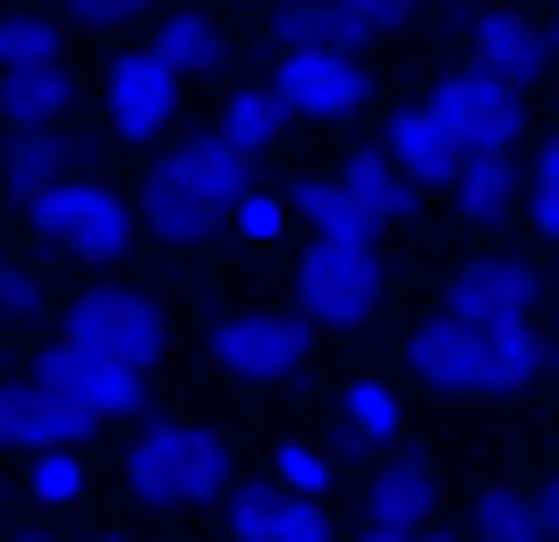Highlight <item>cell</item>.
I'll return each instance as SVG.
<instances>
[{
	"instance_id": "cell-32",
	"label": "cell",
	"mask_w": 559,
	"mask_h": 542,
	"mask_svg": "<svg viewBox=\"0 0 559 542\" xmlns=\"http://www.w3.org/2000/svg\"><path fill=\"white\" fill-rule=\"evenodd\" d=\"M229 229H238L246 246H272V237L288 229V196H280V187H246V196L229 203Z\"/></svg>"
},
{
	"instance_id": "cell-17",
	"label": "cell",
	"mask_w": 559,
	"mask_h": 542,
	"mask_svg": "<svg viewBox=\"0 0 559 542\" xmlns=\"http://www.w3.org/2000/svg\"><path fill=\"white\" fill-rule=\"evenodd\" d=\"M144 51H153V60H162L178 85H187V76L229 68V34L212 26L204 9H170V17H153V43H144Z\"/></svg>"
},
{
	"instance_id": "cell-30",
	"label": "cell",
	"mask_w": 559,
	"mask_h": 542,
	"mask_svg": "<svg viewBox=\"0 0 559 542\" xmlns=\"http://www.w3.org/2000/svg\"><path fill=\"white\" fill-rule=\"evenodd\" d=\"M314 43H340L331 9H322V0H280L272 9V51H314Z\"/></svg>"
},
{
	"instance_id": "cell-4",
	"label": "cell",
	"mask_w": 559,
	"mask_h": 542,
	"mask_svg": "<svg viewBox=\"0 0 559 542\" xmlns=\"http://www.w3.org/2000/svg\"><path fill=\"white\" fill-rule=\"evenodd\" d=\"M51 347H85V356H119V365H162V347H170V314L128 288V280H94V288H76L60 305V339Z\"/></svg>"
},
{
	"instance_id": "cell-23",
	"label": "cell",
	"mask_w": 559,
	"mask_h": 542,
	"mask_svg": "<svg viewBox=\"0 0 559 542\" xmlns=\"http://www.w3.org/2000/svg\"><path fill=\"white\" fill-rule=\"evenodd\" d=\"M288 212H297L314 237H382L348 196H340V178H331V169H322V178H306V187H288Z\"/></svg>"
},
{
	"instance_id": "cell-36",
	"label": "cell",
	"mask_w": 559,
	"mask_h": 542,
	"mask_svg": "<svg viewBox=\"0 0 559 542\" xmlns=\"http://www.w3.org/2000/svg\"><path fill=\"white\" fill-rule=\"evenodd\" d=\"M76 26H128V17H144L153 0H60Z\"/></svg>"
},
{
	"instance_id": "cell-14",
	"label": "cell",
	"mask_w": 559,
	"mask_h": 542,
	"mask_svg": "<svg viewBox=\"0 0 559 542\" xmlns=\"http://www.w3.org/2000/svg\"><path fill=\"white\" fill-rule=\"evenodd\" d=\"M432 508H441V474L424 467V458H399V467H382L365 483V526L373 534H424Z\"/></svg>"
},
{
	"instance_id": "cell-18",
	"label": "cell",
	"mask_w": 559,
	"mask_h": 542,
	"mask_svg": "<svg viewBox=\"0 0 559 542\" xmlns=\"http://www.w3.org/2000/svg\"><path fill=\"white\" fill-rule=\"evenodd\" d=\"M450 187H457V212H466L475 229H500V221L525 203V169L509 162V153H466Z\"/></svg>"
},
{
	"instance_id": "cell-41",
	"label": "cell",
	"mask_w": 559,
	"mask_h": 542,
	"mask_svg": "<svg viewBox=\"0 0 559 542\" xmlns=\"http://www.w3.org/2000/svg\"><path fill=\"white\" fill-rule=\"evenodd\" d=\"M0 347H9V322H0Z\"/></svg>"
},
{
	"instance_id": "cell-15",
	"label": "cell",
	"mask_w": 559,
	"mask_h": 542,
	"mask_svg": "<svg viewBox=\"0 0 559 542\" xmlns=\"http://www.w3.org/2000/svg\"><path fill=\"white\" fill-rule=\"evenodd\" d=\"M331 178H340V196H348L356 212L373 221V229H390V221H407V212H416V178H407V169L390 162L382 144H365V153H348V162L331 169Z\"/></svg>"
},
{
	"instance_id": "cell-19",
	"label": "cell",
	"mask_w": 559,
	"mask_h": 542,
	"mask_svg": "<svg viewBox=\"0 0 559 542\" xmlns=\"http://www.w3.org/2000/svg\"><path fill=\"white\" fill-rule=\"evenodd\" d=\"M76 102V76L69 68H35V76H0V119L9 128H60Z\"/></svg>"
},
{
	"instance_id": "cell-25",
	"label": "cell",
	"mask_w": 559,
	"mask_h": 542,
	"mask_svg": "<svg viewBox=\"0 0 559 542\" xmlns=\"http://www.w3.org/2000/svg\"><path fill=\"white\" fill-rule=\"evenodd\" d=\"M229 542H280V517H288V492L280 483H229Z\"/></svg>"
},
{
	"instance_id": "cell-33",
	"label": "cell",
	"mask_w": 559,
	"mask_h": 542,
	"mask_svg": "<svg viewBox=\"0 0 559 542\" xmlns=\"http://www.w3.org/2000/svg\"><path fill=\"white\" fill-rule=\"evenodd\" d=\"M272 474H280V492H297V500H322V492H331V458L306 449V440H288L272 458Z\"/></svg>"
},
{
	"instance_id": "cell-42",
	"label": "cell",
	"mask_w": 559,
	"mask_h": 542,
	"mask_svg": "<svg viewBox=\"0 0 559 542\" xmlns=\"http://www.w3.org/2000/svg\"><path fill=\"white\" fill-rule=\"evenodd\" d=\"M26 542H51V534H26Z\"/></svg>"
},
{
	"instance_id": "cell-28",
	"label": "cell",
	"mask_w": 559,
	"mask_h": 542,
	"mask_svg": "<svg viewBox=\"0 0 559 542\" xmlns=\"http://www.w3.org/2000/svg\"><path fill=\"white\" fill-rule=\"evenodd\" d=\"M331 9V26H340V43H382V34H399L407 17H416V0H322Z\"/></svg>"
},
{
	"instance_id": "cell-29",
	"label": "cell",
	"mask_w": 559,
	"mask_h": 542,
	"mask_svg": "<svg viewBox=\"0 0 559 542\" xmlns=\"http://www.w3.org/2000/svg\"><path fill=\"white\" fill-rule=\"evenodd\" d=\"M0 449H43V381H0Z\"/></svg>"
},
{
	"instance_id": "cell-20",
	"label": "cell",
	"mask_w": 559,
	"mask_h": 542,
	"mask_svg": "<svg viewBox=\"0 0 559 542\" xmlns=\"http://www.w3.org/2000/svg\"><path fill=\"white\" fill-rule=\"evenodd\" d=\"M288 128H297V119H288V102H280L272 85H238L229 110H221V136L238 144L246 162H254V153H280V136H288Z\"/></svg>"
},
{
	"instance_id": "cell-40",
	"label": "cell",
	"mask_w": 559,
	"mask_h": 542,
	"mask_svg": "<svg viewBox=\"0 0 559 542\" xmlns=\"http://www.w3.org/2000/svg\"><path fill=\"white\" fill-rule=\"evenodd\" d=\"M551 51H559V17H551Z\"/></svg>"
},
{
	"instance_id": "cell-34",
	"label": "cell",
	"mask_w": 559,
	"mask_h": 542,
	"mask_svg": "<svg viewBox=\"0 0 559 542\" xmlns=\"http://www.w3.org/2000/svg\"><path fill=\"white\" fill-rule=\"evenodd\" d=\"M35 305H43L35 271H26V263H9V255H0V322H26Z\"/></svg>"
},
{
	"instance_id": "cell-31",
	"label": "cell",
	"mask_w": 559,
	"mask_h": 542,
	"mask_svg": "<svg viewBox=\"0 0 559 542\" xmlns=\"http://www.w3.org/2000/svg\"><path fill=\"white\" fill-rule=\"evenodd\" d=\"M26 492H35L43 508H69L76 492H85V458H76V449H35V474H26Z\"/></svg>"
},
{
	"instance_id": "cell-13",
	"label": "cell",
	"mask_w": 559,
	"mask_h": 542,
	"mask_svg": "<svg viewBox=\"0 0 559 542\" xmlns=\"http://www.w3.org/2000/svg\"><path fill=\"white\" fill-rule=\"evenodd\" d=\"M382 153L407 169L416 187H450L457 162H466V144L450 136V119H441L432 102H399V110H390L382 119Z\"/></svg>"
},
{
	"instance_id": "cell-9",
	"label": "cell",
	"mask_w": 559,
	"mask_h": 542,
	"mask_svg": "<svg viewBox=\"0 0 559 542\" xmlns=\"http://www.w3.org/2000/svg\"><path fill=\"white\" fill-rule=\"evenodd\" d=\"M103 119L119 144H153V136H170L178 119V76L153 51H119L103 76Z\"/></svg>"
},
{
	"instance_id": "cell-16",
	"label": "cell",
	"mask_w": 559,
	"mask_h": 542,
	"mask_svg": "<svg viewBox=\"0 0 559 542\" xmlns=\"http://www.w3.org/2000/svg\"><path fill=\"white\" fill-rule=\"evenodd\" d=\"M136 221L162 237V246H195V237H212V221H221V212H212V203L195 196L170 162H153V169H144V196H136Z\"/></svg>"
},
{
	"instance_id": "cell-38",
	"label": "cell",
	"mask_w": 559,
	"mask_h": 542,
	"mask_svg": "<svg viewBox=\"0 0 559 542\" xmlns=\"http://www.w3.org/2000/svg\"><path fill=\"white\" fill-rule=\"evenodd\" d=\"M373 542H424V534H373Z\"/></svg>"
},
{
	"instance_id": "cell-26",
	"label": "cell",
	"mask_w": 559,
	"mask_h": 542,
	"mask_svg": "<svg viewBox=\"0 0 559 542\" xmlns=\"http://www.w3.org/2000/svg\"><path fill=\"white\" fill-rule=\"evenodd\" d=\"M475 542H551L534 492H484L475 500Z\"/></svg>"
},
{
	"instance_id": "cell-11",
	"label": "cell",
	"mask_w": 559,
	"mask_h": 542,
	"mask_svg": "<svg viewBox=\"0 0 559 542\" xmlns=\"http://www.w3.org/2000/svg\"><path fill=\"white\" fill-rule=\"evenodd\" d=\"M543 305V271L518 263V255H475V263L450 271V314H475V322H534Z\"/></svg>"
},
{
	"instance_id": "cell-21",
	"label": "cell",
	"mask_w": 559,
	"mask_h": 542,
	"mask_svg": "<svg viewBox=\"0 0 559 542\" xmlns=\"http://www.w3.org/2000/svg\"><path fill=\"white\" fill-rule=\"evenodd\" d=\"M340 424H348V440H373V449H390V440L407 433V406H399V390H390V381L356 373L348 390H340Z\"/></svg>"
},
{
	"instance_id": "cell-39",
	"label": "cell",
	"mask_w": 559,
	"mask_h": 542,
	"mask_svg": "<svg viewBox=\"0 0 559 542\" xmlns=\"http://www.w3.org/2000/svg\"><path fill=\"white\" fill-rule=\"evenodd\" d=\"M94 542H128V534H94Z\"/></svg>"
},
{
	"instance_id": "cell-8",
	"label": "cell",
	"mask_w": 559,
	"mask_h": 542,
	"mask_svg": "<svg viewBox=\"0 0 559 542\" xmlns=\"http://www.w3.org/2000/svg\"><path fill=\"white\" fill-rule=\"evenodd\" d=\"M432 110L450 119V136L466 153H518V136H525V85H509V76H491L475 60L441 76Z\"/></svg>"
},
{
	"instance_id": "cell-1",
	"label": "cell",
	"mask_w": 559,
	"mask_h": 542,
	"mask_svg": "<svg viewBox=\"0 0 559 542\" xmlns=\"http://www.w3.org/2000/svg\"><path fill=\"white\" fill-rule=\"evenodd\" d=\"M407 356H416V381L450 390V399H509L551 365L534 322H475V314H450V305L416 322Z\"/></svg>"
},
{
	"instance_id": "cell-22",
	"label": "cell",
	"mask_w": 559,
	"mask_h": 542,
	"mask_svg": "<svg viewBox=\"0 0 559 542\" xmlns=\"http://www.w3.org/2000/svg\"><path fill=\"white\" fill-rule=\"evenodd\" d=\"M60 169H76L60 128H9V136H0V178H9L17 196H26V187H43V178H60Z\"/></svg>"
},
{
	"instance_id": "cell-2",
	"label": "cell",
	"mask_w": 559,
	"mask_h": 542,
	"mask_svg": "<svg viewBox=\"0 0 559 542\" xmlns=\"http://www.w3.org/2000/svg\"><path fill=\"white\" fill-rule=\"evenodd\" d=\"M119 474H128V500H144V508H204V500H229L238 458H229V440L212 433V424L162 415V424H144L128 440Z\"/></svg>"
},
{
	"instance_id": "cell-12",
	"label": "cell",
	"mask_w": 559,
	"mask_h": 542,
	"mask_svg": "<svg viewBox=\"0 0 559 542\" xmlns=\"http://www.w3.org/2000/svg\"><path fill=\"white\" fill-rule=\"evenodd\" d=\"M466 60L509 76V85H534V76H551V34L525 9H475L466 17Z\"/></svg>"
},
{
	"instance_id": "cell-37",
	"label": "cell",
	"mask_w": 559,
	"mask_h": 542,
	"mask_svg": "<svg viewBox=\"0 0 559 542\" xmlns=\"http://www.w3.org/2000/svg\"><path fill=\"white\" fill-rule=\"evenodd\" d=\"M534 508H543V534L559 542V474H551V483H534Z\"/></svg>"
},
{
	"instance_id": "cell-43",
	"label": "cell",
	"mask_w": 559,
	"mask_h": 542,
	"mask_svg": "<svg viewBox=\"0 0 559 542\" xmlns=\"http://www.w3.org/2000/svg\"><path fill=\"white\" fill-rule=\"evenodd\" d=\"M551 365H559V347H551Z\"/></svg>"
},
{
	"instance_id": "cell-6",
	"label": "cell",
	"mask_w": 559,
	"mask_h": 542,
	"mask_svg": "<svg viewBox=\"0 0 559 542\" xmlns=\"http://www.w3.org/2000/svg\"><path fill=\"white\" fill-rule=\"evenodd\" d=\"M212 365L246 381V390H272V381H297L306 356H314V322L306 314H221L212 322Z\"/></svg>"
},
{
	"instance_id": "cell-3",
	"label": "cell",
	"mask_w": 559,
	"mask_h": 542,
	"mask_svg": "<svg viewBox=\"0 0 559 542\" xmlns=\"http://www.w3.org/2000/svg\"><path fill=\"white\" fill-rule=\"evenodd\" d=\"M17 212H26V229H35L51 255H76V263H119V255L136 246V196H119L94 169H60V178L26 187Z\"/></svg>"
},
{
	"instance_id": "cell-35",
	"label": "cell",
	"mask_w": 559,
	"mask_h": 542,
	"mask_svg": "<svg viewBox=\"0 0 559 542\" xmlns=\"http://www.w3.org/2000/svg\"><path fill=\"white\" fill-rule=\"evenodd\" d=\"M280 542H340V534H331V517H322V500H297V492H288V517H280Z\"/></svg>"
},
{
	"instance_id": "cell-44",
	"label": "cell",
	"mask_w": 559,
	"mask_h": 542,
	"mask_svg": "<svg viewBox=\"0 0 559 542\" xmlns=\"http://www.w3.org/2000/svg\"><path fill=\"white\" fill-rule=\"evenodd\" d=\"M424 542H432V534H424Z\"/></svg>"
},
{
	"instance_id": "cell-24",
	"label": "cell",
	"mask_w": 559,
	"mask_h": 542,
	"mask_svg": "<svg viewBox=\"0 0 559 542\" xmlns=\"http://www.w3.org/2000/svg\"><path fill=\"white\" fill-rule=\"evenodd\" d=\"M35 68H69L60 60V26L35 9H9L0 17V76H35Z\"/></svg>"
},
{
	"instance_id": "cell-27",
	"label": "cell",
	"mask_w": 559,
	"mask_h": 542,
	"mask_svg": "<svg viewBox=\"0 0 559 542\" xmlns=\"http://www.w3.org/2000/svg\"><path fill=\"white\" fill-rule=\"evenodd\" d=\"M525 229L543 237V246H559V136H543V153H534V169H525Z\"/></svg>"
},
{
	"instance_id": "cell-5",
	"label": "cell",
	"mask_w": 559,
	"mask_h": 542,
	"mask_svg": "<svg viewBox=\"0 0 559 542\" xmlns=\"http://www.w3.org/2000/svg\"><path fill=\"white\" fill-rule=\"evenodd\" d=\"M382 305V237H314L297 263V314L314 331H356Z\"/></svg>"
},
{
	"instance_id": "cell-10",
	"label": "cell",
	"mask_w": 559,
	"mask_h": 542,
	"mask_svg": "<svg viewBox=\"0 0 559 542\" xmlns=\"http://www.w3.org/2000/svg\"><path fill=\"white\" fill-rule=\"evenodd\" d=\"M35 381H51L60 399H76L94 424H128V415L144 406V381H153V373L119 365V356H85V347H51V356L35 365Z\"/></svg>"
},
{
	"instance_id": "cell-7",
	"label": "cell",
	"mask_w": 559,
	"mask_h": 542,
	"mask_svg": "<svg viewBox=\"0 0 559 542\" xmlns=\"http://www.w3.org/2000/svg\"><path fill=\"white\" fill-rule=\"evenodd\" d=\"M272 94L288 102V119H314V128H340L373 102V68L356 60L348 43H314V51H272Z\"/></svg>"
}]
</instances>
